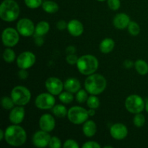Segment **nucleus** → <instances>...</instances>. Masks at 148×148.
Here are the masks:
<instances>
[{"mask_svg": "<svg viewBox=\"0 0 148 148\" xmlns=\"http://www.w3.org/2000/svg\"><path fill=\"white\" fill-rule=\"evenodd\" d=\"M66 51L68 54H72V53H75V49L73 47V46H69V47L66 49Z\"/></svg>", "mask_w": 148, "mask_h": 148, "instance_id": "obj_43", "label": "nucleus"}, {"mask_svg": "<svg viewBox=\"0 0 148 148\" xmlns=\"http://www.w3.org/2000/svg\"><path fill=\"white\" fill-rule=\"evenodd\" d=\"M108 147V148H112L113 147H112V146H105V147Z\"/></svg>", "mask_w": 148, "mask_h": 148, "instance_id": "obj_47", "label": "nucleus"}, {"mask_svg": "<svg viewBox=\"0 0 148 148\" xmlns=\"http://www.w3.org/2000/svg\"><path fill=\"white\" fill-rule=\"evenodd\" d=\"M56 121L51 114H43L39 120V127L40 130L47 132H50L54 129Z\"/></svg>", "mask_w": 148, "mask_h": 148, "instance_id": "obj_15", "label": "nucleus"}, {"mask_svg": "<svg viewBox=\"0 0 148 148\" xmlns=\"http://www.w3.org/2000/svg\"><path fill=\"white\" fill-rule=\"evenodd\" d=\"M3 59L7 63H12L15 59V53L10 49H7L3 53Z\"/></svg>", "mask_w": 148, "mask_h": 148, "instance_id": "obj_26", "label": "nucleus"}, {"mask_svg": "<svg viewBox=\"0 0 148 148\" xmlns=\"http://www.w3.org/2000/svg\"><path fill=\"white\" fill-rule=\"evenodd\" d=\"M106 80L103 75L92 74L85 81V88L87 92L91 95H99L106 88Z\"/></svg>", "mask_w": 148, "mask_h": 148, "instance_id": "obj_2", "label": "nucleus"}, {"mask_svg": "<svg viewBox=\"0 0 148 148\" xmlns=\"http://www.w3.org/2000/svg\"><path fill=\"white\" fill-rule=\"evenodd\" d=\"M124 66H125L126 68H128V69H130V68L133 65V63L132 61L130 60H126L125 62H124Z\"/></svg>", "mask_w": 148, "mask_h": 148, "instance_id": "obj_42", "label": "nucleus"}, {"mask_svg": "<svg viewBox=\"0 0 148 148\" xmlns=\"http://www.w3.org/2000/svg\"><path fill=\"white\" fill-rule=\"evenodd\" d=\"M128 30L132 36H137L140 32V25L136 22L130 21L128 25Z\"/></svg>", "mask_w": 148, "mask_h": 148, "instance_id": "obj_30", "label": "nucleus"}, {"mask_svg": "<svg viewBox=\"0 0 148 148\" xmlns=\"http://www.w3.org/2000/svg\"><path fill=\"white\" fill-rule=\"evenodd\" d=\"M110 133H111V135L112 136L114 139L121 140L126 138V137L128 134V130L124 124H121V123H117V124H114L111 127Z\"/></svg>", "mask_w": 148, "mask_h": 148, "instance_id": "obj_14", "label": "nucleus"}, {"mask_svg": "<svg viewBox=\"0 0 148 148\" xmlns=\"http://www.w3.org/2000/svg\"><path fill=\"white\" fill-rule=\"evenodd\" d=\"M77 69L84 75H90L95 73L98 68V61L92 55H83L78 59Z\"/></svg>", "mask_w": 148, "mask_h": 148, "instance_id": "obj_4", "label": "nucleus"}, {"mask_svg": "<svg viewBox=\"0 0 148 148\" xmlns=\"http://www.w3.org/2000/svg\"><path fill=\"white\" fill-rule=\"evenodd\" d=\"M35 43H36L38 46H40L43 44L44 43V40L42 38L41 36H37L36 35V38H35Z\"/></svg>", "mask_w": 148, "mask_h": 148, "instance_id": "obj_41", "label": "nucleus"}, {"mask_svg": "<svg viewBox=\"0 0 148 148\" xmlns=\"http://www.w3.org/2000/svg\"><path fill=\"white\" fill-rule=\"evenodd\" d=\"M84 134L88 137H92L95 134L97 131V127L93 121H86L82 127Z\"/></svg>", "mask_w": 148, "mask_h": 148, "instance_id": "obj_20", "label": "nucleus"}, {"mask_svg": "<svg viewBox=\"0 0 148 148\" xmlns=\"http://www.w3.org/2000/svg\"><path fill=\"white\" fill-rule=\"evenodd\" d=\"M25 109L21 106H18L17 107H14L11 110L9 119H10V122L13 124H19L23 121L25 117Z\"/></svg>", "mask_w": 148, "mask_h": 148, "instance_id": "obj_16", "label": "nucleus"}, {"mask_svg": "<svg viewBox=\"0 0 148 148\" xmlns=\"http://www.w3.org/2000/svg\"><path fill=\"white\" fill-rule=\"evenodd\" d=\"M83 148H101V145L95 141H89L82 145Z\"/></svg>", "mask_w": 148, "mask_h": 148, "instance_id": "obj_38", "label": "nucleus"}, {"mask_svg": "<svg viewBox=\"0 0 148 148\" xmlns=\"http://www.w3.org/2000/svg\"><path fill=\"white\" fill-rule=\"evenodd\" d=\"M11 98L15 105L23 106L28 103L30 101L31 93L25 87L16 86L12 90Z\"/></svg>", "mask_w": 148, "mask_h": 148, "instance_id": "obj_5", "label": "nucleus"}, {"mask_svg": "<svg viewBox=\"0 0 148 148\" xmlns=\"http://www.w3.org/2000/svg\"><path fill=\"white\" fill-rule=\"evenodd\" d=\"M67 117L75 124H81L88 121L89 117L88 111L80 106H73L68 111Z\"/></svg>", "mask_w": 148, "mask_h": 148, "instance_id": "obj_6", "label": "nucleus"}, {"mask_svg": "<svg viewBox=\"0 0 148 148\" xmlns=\"http://www.w3.org/2000/svg\"><path fill=\"white\" fill-rule=\"evenodd\" d=\"M4 137V132L2 130H0V140H2Z\"/></svg>", "mask_w": 148, "mask_h": 148, "instance_id": "obj_45", "label": "nucleus"}, {"mask_svg": "<svg viewBox=\"0 0 148 148\" xmlns=\"http://www.w3.org/2000/svg\"><path fill=\"white\" fill-rule=\"evenodd\" d=\"M45 85L49 92L53 95H59L64 88L63 82L59 78L53 77L48 78L45 82Z\"/></svg>", "mask_w": 148, "mask_h": 148, "instance_id": "obj_12", "label": "nucleus"}, {"mask_svg": "<svg viewBox=\"0 0 148 148\" xmlns=\"http://www.w3.org/2000/svg\"><path fill=\"white\" fill-rule=\"evenodd\" d=\"M114 46H115L114 40L111 38H107L104 39L101 41V44H100V50L102 53H108L112 51Z\"/></svg>", "mask_w": 148, "mask_h": 148, "instance_id": "obj_21", "label": "nucleus"}, {"mask_svg": "<svg viewBox=\"0 0 148 148\" xmlns=\"http://www.w3.org/2000/svg\"><path fill=\"white\" fill-rule=\"evenodd\" d=\"M36 62V56L30 51H25L20 53L17 59V64L20 69H27L33 66Z\"/></svg>", "mask_w": 148, "mask_h": 148, "instance_id": "obj_10", "label": "nucleus"}, {"mask_svg": "<svg viewBox=\"0 0 148 148\" xmlns=\"http://www.w3.org/2000/svg\"><path fill=\"white\" fill-rule=\"evenodd\" d=\"M50 139L49 132L41 130L36 132L33 136V143L37 147H45L49 145Z\"/></svg>", "mask_w": 148, "mask_h": 148, "instance_id": "obj_13", "label": "nucleus"}, {"mask_svg": "<svg viewBox=\"0 0 148 148\" xmlns=\"http://www.w3.org/2000/svg\"><path fill=\"white\" fill-rule=\"evenodd\" d=\"M78 59H79V58H77V56L76 55L72 53V54H68L66 59L68 64H69L71 65H74L75 64L77 63Z\"/></svg>", "mask_w": 148, "mask_h": 148, "instance_id": "obj_37", "label": "nucleus"}, {"mask_svg": "<svg viewBox=\"0 0 148 148\" xmlns=\"http://www.w3.org/2000/svg\"><path fill=\"white\" fill-rule=\"evenodd\" d=\"M97 1H105V0H97Z\"/></svg>", "mask_w": 148, "mask_h": 148, "instance_id": "obj_48", "label": "nucleus"}, {"mask_svg": "<svg viewBox=\"0 0 148 148\" xmlns=\"http://www.w3.org/2000/svg\"><path fill=\"white\" fill-rule=\"evenodd\" d=\"M50 26L49 24L46 21H40L36 26V30H35V34L37 36H44L49 32Z\"/></svg>", "mask_w": 148, "mask_h": 148, "instance_id": "obj_22", "label": "nucleus"}, {"mask_svg": "<svg viewBox=\"0 0 148 148\" xmlns=\"http://www.w3.org/2000/svg\"><path fill=\"white\" fill-rule=\"evenodd\" d=\"M52 111L53 114L58 118H64L67 115V110L66 107L63 105H56L52 108Z\"/></svg>", "mask_w": 148, "mask_h": 148, "instance_id": "obj_25", "label": "nucleus"}, {"mask_svg": "<svg viewBox=\"0 0 148 148\" xmlns=\"http://www.w3.org/2000/svg\"><path fill=\"white\" fill-rule=\"evenodd\" d=\"M64 148H78L79 145L77 144L76 141L73 140H67L64 144Z\"/></svg>", "mask_w": 148, "mask_h": 148, "instance_id": "obj_36", "label": "nucleus"}, {"mask_svg": "<svg viewBox=\"0 0 148 148\" xmlns=\"http://www.w3.org/2000/svg\"><path fill=\"white\" fill-rule=\"evenodd\" d=\"M130 23V18L125 13H119L114 17L113 23L118 29H124L128 27Z\"/></svg>", "mask_w": 148, "mask_h": 148, "instance_id": "obj_18", "label": "nucleus"}, {"mask_svg": "<svg viewBox=\"0 0 148 148\" xmlns=\"http://www.w3.org/2000/svg\"><path fill=\"white\" fill-rule=\"evenodd\" d=\"M87 105L90 108L96 109L99 106L100 101L98 98L95 96V95H92L91 96L88 97V100H87Z\"/></svg>", "mask_w": 148, "mask_h": 148, "instance_id": "obj_28", "label": "nucleus"}, {"mask_svg": "<svg viewBox=\"0 0 148 148\" xmlns=\"http://www.w3.org/2000/svg\"><path fill=\"white\" fill-rule=\"evenodd\" d=\"M18 76L21 79H25L28 77V72L26 69H21V70L18 72Z\"/></svg>", "mask_w": 148, "mask_h": 148, "instance_id": "obj_40", "label": "nucleus"}, {"mask_svg": "<svg viewBox=\"0 0 148 148\" xmlns=\"http://www.w3.org/2000/svg\"><path fill=\"white\" fill-rule=\"evenodd\" d=\"M53 95L49 93H41L36 98L35 103L39 109L48 110L53 108L55 105V98Z\"/></svg>", "mask_w": 148, "mask_h": 148, "instance_id": "obj_8", "label": "nucleus"}, {"mask_svg": "<svg viewBox=\"0 0 148 148\" xmlns=\"http://www.w3.org/2000/svg\"><path fill=\"white\" fill-rule=\"evenodd\" d=\"M56 27L59 30H64V29L67 28V24L66 23V22L64 20H59L57 23H56Z\"/></svg>", "mask_w": 148, "mask_h": 148, "instance_id": "obj_39", "label": "nucleus"}, {"mask_svg": "<svg viewBox=\"0 0 148 148\" xmlns=\"http://www.w3.org/2000/svg\"><path fill=\"white\" fill-rule=\"evenodd\" d=\"M134 124L137 127H142L144 126L145 123V117L143 114H136L135 116H134Z\"/></svg>", "mask_w": 148, "mask_h": 148, "instance_id": "obj_31", "label": "nucleus"}, {"mask_svg": "<svg viewBox=\"0 0 148 148\" xmlns=\"http://www.w3.org/2000/svg\"><path fill=\"white\" fill-rule=\"evenodd\" d=\"M64 87V89L68 92L75 93L80 90L81 84L77 79L72 77L69 78L65 81Z\"/></svg>", "mask_w": 148, "mask_h": 148, "instance_id": "obj_19", "label": "nucleus"}, {"mask_svg": "<svg viewBox=\"0 0 148 148\" xmlns=\"http://www.w3.org/2000/svg\"><path fill=\"white\" fill-rule=\"evenodd\" d=\"M4 139L9 145L14 147L21 146L27 140V134L23 127L14 124L6 129L4 132Z\"/></svg>", "mask_w": 148, "mask_h": 148, "instance_id": "obj_1", "label": "nucleus"}, {"mask_svg": "<svg viewBox=\"0 0 148 148\" xmlns=\"http://www.w3.org/2000/svg\"><path fill=\"white\" fill-rule=\"evenodd\" d=\"M108 5L111 10L116 11L120 8L121 1L120 0H108Z\"/></svg>", "mask_w": 148, "mask_h": 148, "instance_id": "obj_35", "label": "nucleus"}, {"mask_svg": "<svg viewBox=\"0 0 148 148\" xmlns=\"http://www.w3.org/2000/svg\"><path fill=\"white\" fill-rule=\"evenodd\" d=\"M43 10L47 13H55L59 10V6L55 1H46L42 4Z\"/></svg>", "mask_w": 148, "mask_h": 148, "instance_id": "obj_24", "label": "nucleus"}, {"mask_svg": "<svg viewBox=\"0 0 148 148\" xmlns=\"http://www.w3.org/2000/svg\"><path fill=\"white\" fill-rule=\"evenodd\" d=\"M88 98V93L85 90H79L76 95V100L79 103H83L86 102Z\"/></svg>", "mask_w": 148, "mask_h": 148, "instance_id": "obj_32", "label": "nucleus"}, {"mask_svg": "<svg viewBox=\"0 0 148 148\" xmlns=\"http://www.w3.org/2000/svg\"><path fill=\"white\" fill-rule=\"evenodd\" d=\"M20 14V7L14 0H4L0 6V17L6 22L17 20Z\"/></svg>", "mask_w": 148, "mask_h": 148, "instance_id": "obj_3", "label": "nucleus"}, {"mask_svg": "<svg viewBox=\"0 0 148 148\" xmlns=\"http://www.w3.org/2000/svg\"><path fill=\"white\" fill-rule=\"evenodd\" d=\"M67 30L73 36H79L84 30L83 25L77 20H72L67 23Z\"/></svg>", "mask_w": 148, "mask_h": 148, "instance_id": "obj_17", "label": "nucleus"}, {"mask_svg": "<svg viewBox=\"0 0 148 148\" xmlns=\"http://www.w3.org/2000/svg\"><path fill=\"white\" fill-rule=\"evenodd\" d=\"M18 31L12 27H8L2 32V42L4 45L7 47H13L17 44L19 41Z\"/></svg>", "mask_w": 148, "mask_h": 148, "instance_id": "obj_9", "label": "nucleus"}, {"mask_svg": "<svg viewBox=\"0 0 148 148\" xmlns=\"http://www.w3.org/2000/svg\"><path fill=\"white\" fill-rule=\"evenodd\" d=\"M17 30L20 35L28 37L34 33L36 27L31 20L27 18H23L19 20L17 23Z\"/></svg>", "mask_w": 148, "mask_h": 148, "instance_id": "obj_11", "label": "nucleus"}, {"mask_svg": "<svg viewBox=\"0 0 148 148\" xmlns=\"http://www.w3.org/2000/svg\"><path fill=\"white\" fill-rule=\"evenodd\" d=\"M125 107L132 114H139L145 109V104L140 95H131L126 99Z\"/></svg>", "mask_w": 148, "mask_h": 148, "instance_id": "obj_7", "label": "nucleus"}, {"mask_svg": "<svg viewBox=\"0 0 148 148\" xmlns=\"http://www.w3.org/2000/svg\"><path fill=\"white\" fill-rule=\"evenodd\" d=\"M49 146L51 148H60L62 147V143L58 137H52L50 139Z\"/></svg>", "mask_w": 148, "mask_h": 148, "instance_id": "obj_34", "label": "nucleus"}, {"mask_svg": "<svg viewBox=\"0 0 148 148\" xmlns=\"http://www.w3.org/2000/svg\"><path fill=\"white\" fill-rule=\"evenodd\" d=\"M134 66L138 72L141 75H145L148 73V64L147 62L143 59H138L135 62Z\"/></svg>", "mask_w": 148, "mask_h": 148, "instance_id": "obj_23", "label": "nucleus"}, {"mask_svg": "<svg viewBox=\"0 0 148 148\" xmlns=\"http://www.w3.org/2000/svg\"><path fill=\"white\" fill-rule=\"evenodd\" d=\"M26 6L30 9L38 8L43 3L42 0H25Z\"/></svg>", "mask_w": 148, "mask_h": 148, "instance_id": "obj_33", "label": "nucleus"}, {"mask_svg": "<svg viewBox=\"0 0 148 148\" xmlns=\"http://www.w3.org/2000/svg\"><path fill=\"white\" fill-rule=\"evenodd\" d=\"M88 114H89V116H92L95 115V109H93V108H90V109L88 111Z\"/></svg>", "mask_w": 148, "mask_h": 148, "instance_id": "obj_44", "label": "nucleus"}, {"mask_svg": "<svg viewBox=\"0 0 148 148\" xmlns=\"http://www.w3.org/2000/svg\"><path fill=\"white\" fill-rule=\"evenodd\" d=\"M59 98L64 103L69 104L73 101L74 96L72 92L66 91V92H61L59 95Z\"/></svg>", "mask_w": 148, "mask_h": 148, "instance_id": "obj_27", "label": "nucleus"}, {"mask_svg": "<svg viewBox=\"0 0 148 148\" xmlns=\"http://www.w3.org/2000/svg\"><path fill=\"white\" fill-rule=\"evenodd\" d=\"M1 103L3 108L6 110H12L14 108V105H15L12 98L7 96L3 97L2 99H1Z\"/></svg>", "mask_w": 148, "mask_h": 148, "instance_id": "obj_29", "label": "nucleus"}, {"mask_svg": "<svg viewBox=\"0 0 148 148\" xmlns=\"http://www.w3.org/2000/svg\"><path fill=\"white\" fill-rule=\"evenodd\" d=\"M145 110H146V111H147V112L148 113V100L147 101H146V103H145Z\"/></svg>", "mask_w": 148, "mask_h": 148, "instance_id": "obj_46", "label": "nucleus"}]
</instances>
